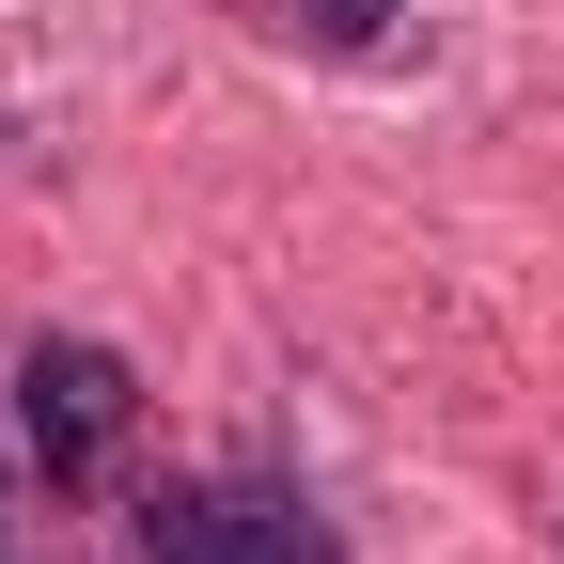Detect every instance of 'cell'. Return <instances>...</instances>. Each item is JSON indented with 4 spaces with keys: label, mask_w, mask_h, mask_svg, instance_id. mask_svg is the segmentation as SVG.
Returning <instances> with one entry per match:
<instances>
[{
    "label": "cell",
    "mask_w": 564,
    "mask_h": 564,
    "mask_svg": "<svg viewBox=\"0 0 564 564\" xmlns=\"http://www.w3.org/2000/svg\"><path fill=\"white\" fill-rule=\"evenodd\" d=\"M141 549H158V564H329V549H314V502H299V486H267V470L173 486Z\"/></svg>",
    "instance_id": "1"
},
{
    "label": "cell",
    "mask_w": 564,
    "mask_h": 564,
    "mask_svg": "<svg viewBox=\"0 0 564 564\" xmlns=\"http://www.w3.org/2000/svg\"><path fill=\"white\" fill-rule=\"evenodd\" d=\"M299 17H314L329 47H377V32H392V0H299Z\"/></svg>",
    "instance_id": "3"
},
{
    "label": "cell",
    "mask_w": 564,
    "mask_h": 564,
    "mask_svg": "<svg viewBox=\"0 0 564 564\" xmlns=\"http://www.w3.org/2000/svg\"><path fill=\"white\" fill-rule=\"evenodd\" d=\"M17 423H32V455H47V470H95V455H110V423H126V361H110V345H32Z\"/></svg>",
    "instance_id": "2"
}]
</instances>
